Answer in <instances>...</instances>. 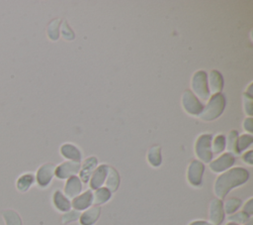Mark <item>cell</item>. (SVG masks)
Returning <instances> with one entry per match:
<instances>
[{"label":"cell","instance_id":"74e56055","mask_svg":"<svg viewBox=\"0 0 253 225\" xmlns=\"http://www.w3.org/2000/svg\"><path fill=\"white\" fill-rule=\"evenodd\" d=\"M226 225H238V224H236V223H233V222H230V223H228V224H226Z\"/></svg>","mask_w":253,"mask_h":225},{"label":"cell","instance_id":"83f0119b","mask_svg":"<svg viewBox=\"0 0 253 225\" xmlns=\"http://www.w3.org/2000/svg\"><path fill=\"white\" fill-rule=\"evenodd\" d=\"M253 142V138L251 135H242L237 140V148L239 153L245 149H247Z\"/></svg>","mask_w":253,"mask_h":225},{"label":"cell","instance_id":"484cf974","mask_svg":"<svg viewBox=\"0 0 253 225\" xmlns=\"http://www.w3.org/2000/svg\"><path fill=\"white\" fill-rule=\"evenodd\" d=\"M241 205V200L235 197H231L229 199H227L225 201L224 204V212H226L227 214H232L234 213Z\"/></svg>","mask_w":253,"mask_h":225},{"label":"cell","instance_id":"277c9868","mask_svg":"<svg viewBox=\"0 0 253 225\" xmlns=\"http://www.w3.org/2000/svg\"><path fill=\"white\" fill-rule=\"evenodd\" d=\"M192 89L202 100L206 101L210 98L208 76L204 70H199L194 73L192 78Z\"/></svg>","mask_w":253,"mask_h":225},{"label":"cell","instance_id":"ac0fdd59","mask_svg":"<svg viewBox=\"0 0 253 225\" xmlns=\"http://www.w3.org/2000/svg\"><path fill=\"white\" fill-rule=\"evenodd\" d=\"M52 200H53V204H54L55 208L61 212H67L71 208L70 201L67 199L66 196H64L62 194V192L60 190H56L53 193Z\"/></svg>","mask_w":253,"mask_h":225},{"label":"cell","instance_id":"7c38bea8","mask_svg":"<svg viewBox=\"0 0 253 225\" xmlns=\"http://www.w3.org/2000/svg\"><path fill=\"white\" fill-rule=\"evenodd\" d=\"M98 161L95 157H90L86 159L82 165L81 169L79 170V179L86 183L90 179L93 171L95 170Z\"/></svg>","mask_w":253,"mask_h":225},{"label":"cell","instance_id":"5b68a950","mask_svg":"<svg viewBox=\"0 0 253 225\" xmlns=\"http://www.w3.org/2000/svg\"><path fill=\"white\" fill-rule=\"evenodd\" d=\"M182 105L188 114L194 116H199L204 108L202 103L196 97V95L190 90H186L183 93Z\"/></svg>","mask_w":253,"mask_h":225},{"label":"cell","instance_id":"4dcf8cb0","mask_svg":"<svg viewBox=\"0 0 253 225\" xmlns=\"http://www.w3.org/2000/svg\"><path fill=\"white\" fill-rule=\"evenodd\" d=\"M80 212L77 210H72V211H67L63 217H62V222L63 223H69L71 221H75L80 217Z\"/></svg>","mask_w":253,"mask_h":225},{"label":"cell","instance_id":"8fae6325","mask_svg":"<svg viewBox=\"0 0 253 225\" xmlns=\"http://www.w3.org/2000/svg\"><path fill=\"white\" fill-rule=\"evenodd\" d=\"M108 169L109 167L107 165H101L93 171L90 177V187L92 189H97L102 186V184L106 180V177L108 174Z\"/></svg>","mask_w":253,"mask_h":225},{"label":"cell","instance_id":"e575fe53","mask_svg":"<svg viewBox=\"0 0 253 225\" xmlns=\"http://www.w3.org/2000/svg\"><path fill=\"white\" fill-rule=\"evenodd\" d=\"M242 160L247 163L248 165H252L253 164V152L250 150L248 151L247 153H245L243 156H242Z\"/></svg>","mask_w":253,"mask_h":225},{"label":"cell","instance_id":"9a60e30c","mask_svg":"<svg viewBox=\"0 0 253 225\" xmlns=\"http://www.w3.org/2000/svg\"><path fill=\"white\" fill-rule=\"evenodd\" d=\"M36 177L32 172H25L18 176L16 179V188L20 192L28 191L31 186L35 183Z\"/></svg>","mask_w":253,"mask_h":225},{"label":"cell","instance_id":"1f68e13d","mask_svg":"<svg viewBox=\"0 0 253 225\" xmlns=\"http://www.w3.org/2000/svg\"><path fill=\"white\" fill-rule=\"evenodd\" d=\"M61 34L65 40H73L74 39V34L71 31V29L68 27V25L65 21L63 22L62 27H61Z\"/></svg>","mask_w":253,"mask_h":225},{"label":"cell","instance_id":"d6986e66","mask_svg":"<svg viewBox=\"0 0 253 225\" xmlns=\"http://www.w3.org/2000/svg\"><path fill=\"white\" fill-rule=\"evenodd\" d=\"M210 87L213 94L219 93L222 90L223 79L217 70H211L210 72Z\"/></svg>","mask_w":253,"mask_h":225},{"label":"cell","instance_id":"8d00e7d4","mask_svg":"<svg viewBox=\"0 0 253 225\" xmlns=\"http://www.w3.org/2000/svg\"><path fill=\"white\" fill-rule=\"evenodd\" d=\"M252 224H253V222H252V220H250V221H249L248 223H246L245 225H252Z\"/></svg>","mask_w":253,"mask_h":225},{"label":"cell","instance_id":"603a6c76","mask_svg":"<svg viewBox=\"0 0 253 225\" xmlns=\"http://www.w3.org/2000/svg\"><path fill=\"white\" fill-rule=\"evenodd\" d=\"M2 216L6 225H22V219L15 210L7 209L3 211Z\"/></svg>","mask_w":253,"mask_h":225},{"label":"cell","instance_id":"f1b7e54d","mask_svg":"<svg viewBox=\"0 0 253 225\" xmlns=\"http://www.w3.org/2000/svg\"><path fill=\"white\" fill-rule=\"evenodd\" d=\"M250 219V215L245 213L244 211H239L233 215L228 216V220L232 221L233 223H246Z\"/></svg>","mask_w":253,"mask_h":225},{"label":"cell","instance_id":"4316f807","mask_svg":"<svg viewBox=\"0 0 253 225\" xmlns=\"http://www.w3.org/2000/svg\"><path fill=\"white\" fill-rule=\"evenodd\" d=\"M59 20H53L51 21V23H49L48 27H47V36L50 40L55 41L58 39L59 37Z\"/></svg>","mask_w":253,"mask_h":225},{"label":"cell","instance_id":"d590c367","mask_svg":"<svg viewBox=\"0 0 253 225\" xmlns=\"http://www.w3.org/2000/svg\"><path fill=\"white\" fill-rule=\"evenodd\" d=\"M190 225H211L206 221H202V220H199V221H194L192 222Z\"/></svg>","mask_w":253,"mask_h":225},{"label":"cell","instance_id":"2e32d148","mask_svg":"<svg viewBox=\"0 0 253 225\" xmlns=\"http://www.w3.org/2000/svg\"><path fill=\"white\" fill-rule=\"evenodd\" d=\"M100 213H101V208L99 206H94L89 208L79 217L81 225H93L98 220Z\"/></svg>","mask_w":253,"mask_h":225},{"label":"cell","instance_id":"cb8c5ba5","mask_svg":"<svg viewBox=\"0 0 253 225\" xmlns=\"http://www.w3.org/2000/svg\"><path fill=\"white\" fill-rule=\"evenodd\" d=\"M237 140H238V132L235 130L230 131L227 137V150L232 155L239 154V151L237 148Z\"/></svg>","mask_w":253,"mask_h":225},{"label":"cell","instance_id":"836d02e7","mask_svg":"<svg viewBox=\"0 0 253 225\" xmlns=\"http://www.w3.org/2000/svg\"><path fill=\"white\" fill-rule=\"evenodd\" d=\"M243 211L245 212V213H247L248 215H252V213H253V199L252 198H250L246 203H245V205H244V208H243Z\"/></svg>","mask_w":253,"mask_h":225},{"label":"cell","instance_id":"7a4b0ae2","mask_svg":"<svg viewBox=\"0 0 253 225\" xmlns=\"http://www.w3.org/2000/svg\"><path fill=\"white\" fill-rule=\"evenodd\" d=\"M225 107V99L221 93L213 94L199 117L204 121H212L220 116Z\"/></svg>","mask_w":253,"mask_h":225},{"label":"cell","instance_id":"ba28073f","mask_svg":"<svg viewBox=\"0 0 253 225\" xmlns=\"http://www.w3.org/2000/svg\"><path fill=\"white\" fill-rule=\"evenodd\" d=\"M80 170V163L77 162H64L58 167H55L54 174L59 179H65L75 175Z\"/></svg>","mask_w":253,"mask_h":225},{"label":"cell","instance_id":"3957f363","mask_svg":"<svg viewBox=\"0 0 253 225\" xmlns=\"http://www.w3.org/2000/svg\"><path fill=\"white\" fill-rule=\"evenodd\" d=\"M211 138L212 136L211 134H203L196 141L195 153L204 163H210L212 159Z\"/></svg>","mask_w":253,"mask_h":225},{"label":"cell","instance_id":"9c48e42d","mask_svg":"<svg viewBox=\"0 0 253 225\" xmlns=\"http://www.w3.org/2000/svg\"><path fill=\"white\" fill-rule=\"evenodd\" d=\"M234 162H235L234 156L230 153H225L221 155L219 158H217L216 160L212 161L210 164V169L213 172H221L229 169L230 167H232Z\"/></svg>","mask_w":253,"mask_h":225},{"label":"cell","instance_id":"ffe728a7","mask_svg":"<svg viewBox=\"0 0 253 225\" xmlns=\"http://www.w3.org/2000/svg\"><path fill=\"white\" fill-rule=\"evenodd\" d=\"M120 184V175L118 173V171L114 169L109 167L108 169V174L106 177V185L107 188L111 191V192H115Z\"/></svg>","mask_w":253,"mask_h":225},{"label":"cell","instance_id":"7402d4cb","mask_svg":"<svg viewBox=\"0 0 253 225\" xmlns=\"http://www.w3.org/2000/svg\"><path fill=\"white\" fill-rule=\"evenodd\" d=\"M147 160L152 167L156 168L161 165V149L159 146H153L149 149L147 154Z\"/></svg>","mask_w":253,"mask_h":225},{"label":"cell","instance_id":"52a82bcc","mask_svg":"<svg viewBox=\"0 0 253 225\" xmlns=\"http://www.w3.org/2000/svg\"><path fill=\"white\" fill-rule=\"evenodd\" d=\"M204 164L198 160L193 161L189 168H188V172H187V178L188 181L193 185V186H200L202 183V178H203V173H204Z\"/></svg>","mask_w":253,"mask_h":225},{"label":"cell","instance_id":"30bf717a","mask_svg":"<svg viewBox=\"0 0 253 225\" xmlns=\"http://www.w3.org/2000/svg\"><path fill=\"white\" fill-rule=\"evenodd\" d=\"M210 221L214 225H219L224 219V210L220 199H213L210 205Z\"/></svg>","mask_w":253,"mask_h":225},{"label":"cell","instance_id":"e0dca14e","mask_svg":"<svg viewBox=\"0 0 253 225\" xmlns=\"http://www.w3.org/2000/svg\"><path fill=\"white\" fill-rule=\"evenodd\" d=\"M60 153L65 158L72 162L80 163L81 161V153L80 151L71 144H64L60 147Z\"/></svg>","mask_w":253,"mask_h":225},{"label":"cell","instance_id":"d4e9b609","mask_svg":"<svg viewBox=\"0 0 253 225\" xmlns=\"http://www.w3.org/2000/svg\"><path fill=\"white\" fill-rule=\"evenodd\" d=\"M225 149V137L223 135H217L211 145V153L212 155L220 154Z\"/></svg>","mask_w":253,"mask_h":225},{"label":"cell","instance_id":"f546056e","mask_svg":"<svg viewBox=\"0 0 253 225\" xmlns=\"http://www.w3.org/2000/svg\"><path fill=\"white\" fill-rule=\"evenodd\" d=\"M243 102H244V110L248 116H252V95L247 94L246 92L243 94Z\"/></svg>","mask_w":253,"mask_h":225},{"label":"cell","instance_id":"d6a6232c","mask_svg":"<svg viewBox=\"0 0 253 225\" xmlns=\"http://www.w3.org/2000/svg\"><path fill=\"white\" fill-rule=\"evenodd\" d=\"M243 129L249 133H252L253 132V121H252V118L251 117H248L244 120V123H243Z\"/></svg>","mask_w":253,"mask_h":225},{"label":"cell","instance_id":"8992f818","mask_svg":"<svg viewBox=\"0 0 253 225\" xmlns=\"http://www.w3.org/2000/svg\"><path fill=\"white\" fill-rule=\"evenodd\" d=\"M54 170H55V166L51 163L43 164L42 166H41L38 169L37 173L35 175L38 185L42 188L46 187L50 183L54 175Z\"/></svg>","mask_w":253,"mask_h":225},{"label":"cell","instance_id":"44dd1931","mask_svg":"<svg viewBox=\"0 0 253 225\" xmlns=\"http://www.w3.org/2000/svg\"><path fill=\"white\" fill-rule=\"evenodd\" d=\"M112 192L107 187H99L93 193V203L94 204H103L111 198Z\"/></svg>","mask_w":253,"mask_h":225},{"label":"cell","instance_id":"6da1fadb","mask_svg":"<svg viewBox=\"0 0 253 225\" xmlns=\"http://www.w3.org/2000/svg\"><path fill=\"white\" fill-rule=\"evenodd\" d=\"M249 172L243 168H233L221 173L214 182V193L222 199L234 187L245 183L248 180Z\"/></svg>","mask_w":253,"mask_h":225},{"label":"cell","instance_id":"4fadbf2b","mask_svg":"<svg viewBox=\"0 0 253 225\" xmlns=\"http://www.w3.org/2000/svg\"><path fill=\"white\" fill-rule=\"evenodd\" d=\"M81 189H82V184H81V180L79 179L78 176L72 175V176L68 177V179L65 183V187H64L65 195H67L68 197L74 198L77 195H79V193L81 192Z\"/></svg>","mask_w":253,"mask_h":225},{"label":"cell","instance_id":"5bb4252c","mask_svg":"<svg viewBox=\"0 0 253 225\" xmlns=\"http://www.w3.org/2000/svg\"><path fill=\"white\" fill-rule=\"evenodd\" d=\"M93 203V193L91 190H87L84 193L77 195L72 200V206L75 210H84L87 209Z\"/></svg>","mask_w":253,"mask_h":225}]
</instances>
